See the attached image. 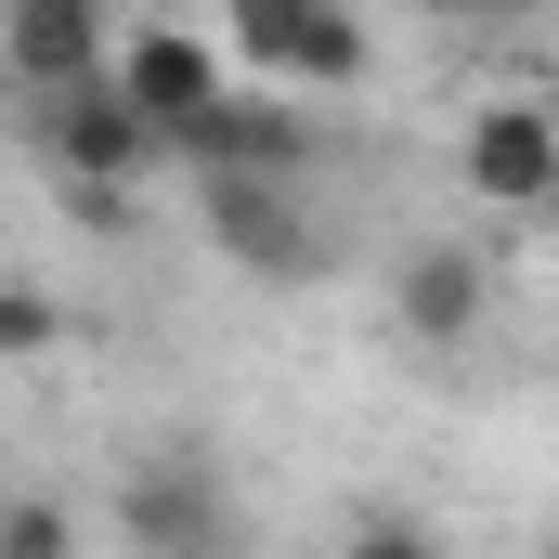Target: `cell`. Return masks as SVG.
<instances>
[{
	"label": "cell",
	"mask_w": 559,
	"mask_h": 559,
	"mask_svg": "<svg viewBox=\"0 0 559 559\" xmlns=\"http://www.w3.org/2000/svg\"><path fill=\"white\" fill-rule=\"evenodd\" d=\"M195 182H209V248L248 286H312L338 261L325 222H312V195H299V169H195Z\"/></svg>",
	"instance_id": "obj_1"
},
{
	"label": "cell",
	"mask_w": 559,
	"mask_h": 559,
	"mask_svg": "<svg viewBox=\"0 0 559 559\" xmlns=\"http://www.w3.org/2000/svg\"><path fill=\"white\" fill-rule=\"evenodd\" d=\"M222 52L261 66L274 92H352L378 66V39H365L352 0H222Z\"/></svg>",
	"instance_id": "obj_2"
},
{
	"label": "cell",
	"mask_w": 559,
	"mask_h": 559,
	"mask_svg": "<svg viewBox=\"0 0 559 559\" xmlns=\"http://www.w3.org/2000/svg\"><path fill=\"white\" fill-rule=\"evenodd\" d=\"M105 79H118V92H131V105H143L169 143H182L209 105H222V92H235V52H222L209 26H182V13H143V26H118Z\"/></svg>",
	"instance_id": "obj_3"
},
{
	"label": "cell",
	"mask_w": 559,
	"mask_h": 559,
	"mask_svg": "<svg viewBox=\"0 0 559 559\" xmlns=\"http://www.w3.org/2000/svg\"><path fill=\"white\" fill-rule=\"evenodd\" d=\"M39 156L66 169V182H143L156 156H169V131L143 118L131 92L92 66V79H66V92H39Z\"/></svg>",
	"instance_id": "obj_4"
},
{
	"label": "cell",
	"mask_w": 559,
	"mask_h": 559,
	"mask_svg": "<svg viewBox=\"0 0 559 559\" xmlns=\"http://www.w3.org/2000/svg\"><path fill=\"white\" fill-rule=\"evenodd\" d=\"M118 534H131V547H222V534H235V495H222V468H209L195 442H169V455L131 468Z\"/></svg>",
	"instance_id": "obj_5"
},
{
	"label": "cell",
	"mask_w": 559,
	"mask_h": 559,
	"mask_svg": "<svg viewBox=\"0 0 559 559\" xmlns=\"http://www.w3.org/2000/svg\"><path fill=\"white\" fill-rule=\"evenodd\" d=\"M468 195L481 209H559V118L547 105H481L468 118Z\"/></svg>",
	"instance_id": "obj_6"
},
{
	"label": "cell",
	"mask_w": 559,
	"mask_h": 559,
	"mask_svg": "<svg viewBox=\"0 0 559 559\" xmlns=\"http://www.w3.org/2000/svg\"><path fill=\"white\" fill-rule=\"evenodd\" d=\"M105 52H118L105 0H0V66H13L26 92H66V79H92Z\"/></svg>",
	"instance_id": "obj_7"
},
{
	"label": "cell",
	"mask_w": 559,
	"mask_h": 559,
	"mask_svg": "<svg viewBox=\"0 0 559 559\" xmlns=\"http://www.w3.org/2000/svg\"><path fill=\"white\" fill-rule=\"evenodd\" d=\"M391 312H404V338H417V352H468V338H481V312H495L481 248H417V261L391 274Z\"/></svg>",
	"instance_id": "obj_8"
},
{
	"label": "cell",
	"mask_w": 559,
	"mask_h": 559,
	"mask_svg": "<svg viewBox=\"0 0 559 559\" xmlns=\"http://www.w3.org/2000/svg\"><path fill=\"white\" fill-rule=\"evenodd\" d=\"M169 156H195V169H312L299 118H286V105H248V92H222V105L169 143Z\"/></svg>",
	"instance_id": "obj_9"
},
{
	"label": "cell",
	"mask_w": 559,
	"mask_h": 559,
	"mask_svg": "<svg viewBox=\"0 0 559 559\" xmlns=\"http://www.w3.org/2000/svg\"><path fill=\"white\" fill-rule=\"evenodd\" d=\"M52 338H66V312H52L39 286H0V365H39Z\"/></svg>",
	"instance_id": "obj_10"
},
{
	"label": "cell",
	"mask_w": 559,
	"mask_h": 559,
	"mask_svg": "<svg viewBox=\"0 0 559 559\" xmlns=\"http://www.w3.org/2000/svg\"><path fill=\"white\" fill-rule=\"evenodd\" d=\"M66 547H79L66 508H0V559H66Z\"/></svg>",
	"instance_id": "obj_11"
}]
</instances>
